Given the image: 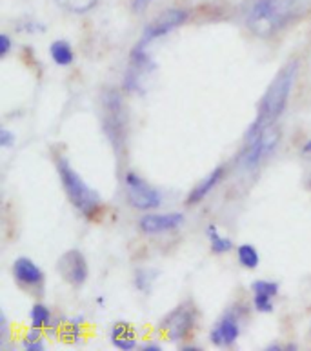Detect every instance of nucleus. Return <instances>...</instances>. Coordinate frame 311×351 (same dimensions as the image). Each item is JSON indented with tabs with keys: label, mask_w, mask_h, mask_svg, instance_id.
I'll return each mask as SVG.
<instances>
[{
	"label": "nucleus",
	"mask_w": 311,
	"mask_h": 351,
	"mask_svg": "<svg viewBox=\"0 0 311 351\" xmlns=\"http://www.w3.org/2000/svg\"><path fill=\"white\" fill-rule=\"evenodd\" d=\"M142 350L144 351H160V350H162V348L158 346V344H144Z\"/></svg>",
	"instance_id": "nucleus-30"
},
{
	"label": "nucleus",
	"mask_w": 311,
	"mask_h": 351,
	"mask_svg": "<svg viewBox=\"0 0 311 351\" xmlns=\"http://www.w3.org/2000/svg\"><path fill=\"white\" fill-rule=\"evenodd\" d=\"M273 299L275 297H269V295L253 293L255 309L260 311V313H271L273 311Z\"/></svg>",
	"instance_id": "nucleus-24"
},
{
	"label": "nucleus",
	"mask_w": 311,
	"mask_h": 351,
	"mask_svg": "<svg viewBox=\"0 0 311 351\" xmlns=\"http://www.w3.org/2000/svg\"><path fill=\"white\" fill-rule=\"evenodd\" d=\"M302 152H304V153H311V141H308L306 144H304V147H302Z\"/></svg>",
	"instance_id": "nucleus-31"
},
{
	"label": "nucleus",
	"mask_w": 311,
	"mask_h": 351,
	"mask_svg": "<svg viewBox=\"0 0 311 351\" xmlns=\"http://www.w3.org/2000/svg\"><path fill=\"white\" fill-rule=\"evenodd\" d=\"M84 324V319L82 317H73V319L69 320H53V324L49 326V330H51V333L55 335L58 330V335H60V339H62L64 342H68V344H77V342H80V339H82V328L80 326Z\"/></svg>",
	"instance_id": "nucleus-15"
},
{
	"label": "nucleus",
	"mask_w": 311,
	"mask_h": 351,
	"mask_svg": "<svg viewBox=\"0 0 311 351\" xmlns=\"http://www.w3.org/2000/svg\"><path fill=\"white\" fill-rule=\"evenodd\" d=\"M184 224L182 213H146L138 220V228L146 235H158L164 231H173Z\"/></svg>",
	"instance_id": "nucleus-12"
},
{
	"label": "nucleus",
	"mask_w": 311,
	"mask_h": 351,
	"mask_svg": "<svg viewBox=\"0 0 311 351\" xmlns=\"http://www.w3.org/2000/svg\"><path fill=\"white\" fill-rule=\"evenodd\" d=\"M208 237H210L211 252L213 253L222 255V253H227L233 250V242L229 241L227 237H222L215 226H210V228H208Z\"/></svg>",
	"instance_id": "nucleus-19"
},
{
	"label": "nucleus",
	"mask_w": 311,
	"mask_h": 351,
	"mask_svg": "<svg viewBox=\"0 0 311 351\" xmlns=\"http://www.w3.org/2000/svg\"><path fill=\"white\" fill-rule=\"evenodd\" d=\"M297 13V0H249L246 4V24L253 35L271 37Z\"/></svg>",
	"instance_id": "nucleus-2"
},
{
	"label": "nucleus",
	"mask_w": 311,
	"mask_h": 351,
	"mask_svg": "<svg viewBox=\"0 0 311 351\" xmlns=\"http://www.w3.org/2000/svg\"><path fill=\"white\" fill-rule=\"evenodd\" d=\"M102 126L116 155H122L126 149L127 113L121 93L115 89H105L102 95Z\"/></svg>",
	"instance_id": "nucleus-4"
},
{
	"label": "nucleus",
	"mask_w": 311,
	"mask_h": 351,
	"mask_svg": "<svg viewBox=\"0 0 311 351\" xmlns=\"http://www.w3.org/2000/svg\"><path fill=\"white\" fill-rule=\"evenodd\" d=\"M280 142V132L273 126L264 130L259 136H255L253 141L246 142V147L238 157V166L246 171H251L262 162L264 158H268L271 153L277 149Z\"/></svg>",
	"instance_id": "nucleus-5"
},
{
	"label": "nucleus",
	"mask_w": 311,
	"mask_h": 351,
	"mask_svg": "<svg viewBox=\"0 0 311 351\" xmlns=\"http://www.w3.org/2000/svg\"><path fill=\"white\" fill-rule=\"evenodd\" d=\"M111 342L116 350H135L137 348V339H135V330L127 322H116L111 328Z\"/></svg>",
	"instance_id": "nucleus-16"
},
{
	"label": "nucleus",
	"mask_w": 311,
	"mask_h": 351,
	"mask_svg": "<svg viewBox=\"0 0 311 351\" xmlns=\"http://www.w3.org/2000/svg\"><path fill=\"white\" fill-rule=\"evenodd\" d=\"M149 2H151V0H133V8H135L137 11H140V10H144V8H146Z\"/></svg>",
	"instance_id": "nucleus-29"
},
{
	"label": "nucleus",
	"mask_w": 311,
	"mask_h": 351,
	"mask_svg": "<svg viewBox=\"0 0 311 351\" xmlns=\"http://www.w3.org/2000/svg\"><path fill=\"white\" fill-rule=\"evenodd\" d=\"M237 257L238 263L242 264L244 267H248V269H255L260 263L259 252H257V247L251 246V244H242V246H238Z\"/></svg>",
	"instance_id": "nucleus-20"
},
{
	"label": "nucleus",
	"mask_w": 311,
	"mask_h": 351,
	"mask_svg": "<svg viewBox=\"0 0 311 351\" xmlns=\"http://www.w3.org/2000/svg\"><path fill=\"white\" fill-rule=\"evenodd\" d=\"M13 277L16 282L27 289H40L44 284L42 269L27 257L16 258L13 264Z\"/></svg>",
	"instance_id": "nucleus-13"
},
{
	"label": "nucleus",
	"mask_w": 311,
	"mask_h": 351,
	"mask_svg": "<svg viewBox=\"0 0 311 351\" xmlns=\"http://www.w3.org/2000/svg\"><path fill=\"white\" fill-rule=\"evenodd\" d=\"M22 348L27 351H42L46 346H44V341H24Z\"/></svg>",
	"instance_id": "nucleus-28"
},
{
	"label": "nucleus",
	"mask_w": 311,
	"mask_h": 351,
	"mask_svg": "<svg viewBox=\"0 0 311 351\" xmlns=\"http://www.w3.org/2000/svg\"><path fill=\"white\" fill-rule=\"evenodd\" d=\"M297 73H299V62L291 60L275 75V79L271 80V84L268 86L266 93L260 99L257 119L248 128L246 142L253 141L255 136H259L264 130L273 126L277 119L282 115V111L286 110V104H288V99H290L291 89L295 86Z\"/></svg>",
	"instance_id": "nucleus-1"
},
{
	"label": "nucleus",
	"mask_w": 311,
	"mask_h": 351,
	"mask_svg": "<svg viewBox=\"0 0 311 351\" xmlns=\"http://www.w3.org/2000/svg\"><path fill=\"white\" fill-rule=\"evenodd\" d=\"M224 173H226L224 166H219V168L213 169V171H211L206 178H202L201 182L197 184L195 188L191 189L190 195H188V199H186V204L195 206V204H199V202H202V200H204V197H208V195L211 193V189L215 188L216 184L221 182L222 178H224Z\"/></svg>",
	"instance_id": "nucleus-14"
},
{
	"label": "nucleus",
	"mask_w": 311,
	"mask_h": 351,
	"mask_svg": "<svg viewBox=\"0 0 311 351\" xmlns=\"http://www.w3.org/2000/svg\"><path fill=\"white\" fill-rule=\"evenodd\" d=\"M11 51V38L5 35V33H2L0 35V57H8Z\"/></svg>",
	"instance_id": "nucleus-27"
},
{
	"label": "nucleus",
	"mask_w": 311,
	"mask_h": 351,
	"mask_svg": "<svg viewBox=\"0 0 311 351\" xmlns=\"http://www.w3.org/2000/svg\"><path fill=\"white\" fill-rule=\"evenodd\" d=\"M126 191H127V199H129V204L133 208H137V210L142 211H149L155 210L160 206L162 202V197L158 193L157 189L151 188L144 178L138 177L137 173H129L126 175Z\"/></svg>",
	"instance_id": "nucleus-8"
},
{
	"label": "nucleus",
	"mask_w": 311,
	"mask_h": 351,
	"mask_svg": "<svg viewBox=\"0 0 311 351\" xmlns=\"http://www.w3.org/2000/svg\"><path fill=\"white\" fill-rule=\"evenodd\" d=\"M188 19V11L184 10H168L160 13V15L155 19L153 22H149L148 26L144 27V33L140 40H138V46L146 47L149 43H153L157 38L168 35L169 32H173L179 26H182Z\"/></svg>",
	"instance_id": "nucleus-9"
},
{
	"label": "nucleus",
	"mask_w": 311,
	"mask_h": 351,
	"mask_svg": "<svg viewBox=\"0 0 311 351\" xmlns=\"http://www.w3.org/2000/svg\"><path fill=\"white\" fill-rule=\"evenodd\" d=\"M182 350H184V351H197L199 348H197V346H184Z\"/></svg>",
	"instance_id": "nucleus-32"
},
{
	"label": "nucleus",
	"mask_w": 311,
	"mask_h": 351,
	"mask_svg": "<svg viewBox=\"0 0 311 351\" xmlns=\"http://www.w3.org/2000/svg\"><path fill=\"white\" fill-rule=\"evenodd\" d=\"M57 271L71 286H82L90 275L86 257L79 250H69V252L64 253L62 257L58 258Z\"/></svg>",
	"instance_id": "nucleus-10"
},
{
	"label": "nucleus",
	"mask_w": 311,
	"mask_h": 351,
	"mask_svg": "<svg viewBox=\"0 0 311 351\" xmlns=\"http://www.w3.org/2000/svg\"><path fill=\"white\" fill-rule=\"evenodd\" d=\"M15 144V135L10 130H0V146L11 147Z\"/></svg>",
	"instance_id": "nucleus-26"
},
{
	"label": "nucleus",
	"mask_w": 311,
	"mask_h": 351,
	"mask_svg": "<svg viewBox=\"0 0 311 351\" xmlns=\"http://www.w3.org/2000/svg\"><path fill=\"white\" fill-rule=\"evenodd\" d=\"M49 55H51L53 62L57 66H69L75 60L73 47L68 40H55L49 47Z\"/></svg>",
	"instance_id": "nucleus-17"
},
{
	"label": "nucleus",
	"mask_w": 311,
	"mask_h": 351,
	"mask_svg": "<svg viewBox=\"0 0 311 351\" xmlns=\"http://www.w3.org/2000/svg\"><path fill=\"white\" fill-rule=\"evenodd\" d=\"M29 320H32V328H38V330H46L53 324L51 311L46 304L37 302L29 311Z\"/></svg>",
	"instance_id": "nucleus-18"
},
{
	"label": "nucleus",
	"mask_w": 311,
	"mask_h": 351,
	"mask_svg": "<svg viewBox=\"0 0 311 351\" xmlns=\"http://www.w3.org/2000/svg\"><path fill=\"white\" fill-rule=\"evenodd\" d=\"M8 339H10V328H8V319L2 311L0 313V346H5Z\"/></svg>",
	"instance_id": "nucleus-25"
},
{
	"label": "nucleus",
	"mask_w": 311,
	"mask_h": 351,
	"mask_svg": "<svg viewBox=\"0 0 311 351\" xmlns=\"http://www.w3.org/2000/svg\"><path fill=\"white\" fill-rule=\"evenodd\" d=\"M55 2H57L62 10L80 15V13H86V11L93 10L99 0H55Z\"/></svg>",
	"instance_id": "nucleus-21"
},
{
	"label": "nucleus",
	"mask_w": 311,
	"mask_h": 351,
	"mask_svg": "<svg viewBox=\"0 0 311 351\" xmlns=\"http://www.w3.org/2000/svg\"><path fill=\"white\" fill-rule=\"evenodd\" d=\"M197 308L191 302L177 306L173 311H169L160 322V330L168 335L171 342H179L190 335L197 322Z\"/></svg>",
	"instance_id": "nucleus-6"
},
{
	"label": "nucleus",
	"mask_w": 311,
	"mask_h": 351,
	"mask_svg": "<svg viewBox=\"0 0 311 351\" xmlns=\"http://www.w3.org/2000/svg\"><path fill=\"white\" fill-rule=\"evenodd\" d=\"M155 71L153 60L149 58L146 53V47L135 46L133 47L132 55H129V68L124 77V88L133 93H140L146 89V82L148 77Z\"/></svg>",
	"instance_id": "nucleus-7"
},
{
	"label": "nucleus",
	"mask_w": 311,
	"mask_h": 351,
	"mask_svg": "<svg viewBox=\"0 0 311 351\" xmlns=\"http://www.w3.org/2000/svg\"><path fill=\"white\" fill-rule=\"evenodd\" d=\"M57 171L64 186V191L68 195L69 202L77 208V211L88 219L97 215V211L101 210L102 206L101 195L97 193L91 186H88V182H84V178L69 166L66 158H57Z\"/></svg>",
	"instance_id": "nucleus-3"
},
{
	"label": "nucleus",
	"mask_w": 311,
	"mask_h": 351,
	"mask_svg": "<svg viewBox=\"0 0 311 351\" xmlns=\"http://www.w3.org/2000/svg\"><path fill=\"white\" fill-rule=\"evenodd\" d=\"M157 275L158 273L155 269H151V267H140V269L135 271V286L146 293V291L151 289L155 280H157Z\"/></svg>",
	"instance_id": "nucleus-22"
},
{
	"label": "nucleus",
	"mask_w": 311,
	"mask_h": 351,
	"mask_svg": "<svg viewBox=\"0 0 311 351\" xmlns=\"http://www.w3.org/2000/svg\"><path fill=\"white\" fill-rule=\"evenodd\" d=\"M240 315L237 311H227L224 317H222L219 322L215 324V328L211 330L210 341L213 346L219 348H229L237 342L238 335H240Z\"/></svg>",
	"instance_id": "nucleus-11"
},
{
	"label": "nucleus",
	"mask_w": 311,
	"mask_h": 351,
	"mask_svg": "<svg viewBox=\"0 0 311 351\" xmlns=\"http://www.w3.org/2000/svg\"><path fill=\"white\" fill-rule=\"evenodd\" d=\"M251 291L253 293L269 295V297H277L279 295V284L273 282V280H257L251 286Z\"/></svg>",
	"instance_id": "nucleus-23"
}]
</instances>
